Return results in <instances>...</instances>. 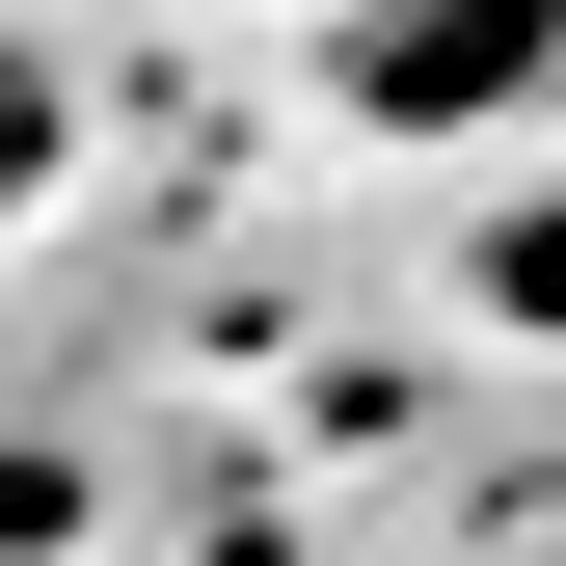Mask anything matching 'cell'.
Instances as JSON below:
<instances>
[{"label":"cell","mask_w":566,"mask_h":566,"mask_svg":"<svg viewBox=\"0 0 566 566\" xmlns=\"http://www.w3.org/2000/svg\"><path fill=\"white\" fill-rule=\"evenodd\" d=\"M324 82L350 135H513L566 82V0H324Z\"/></svg>","instance_id":"obj_1"},{"label":"cell","mask_w":566,"mask_h":566,"mask_svg":"<svg viewBox=\"0 0 566 566\" xmlns=\"http://www.w3.org/2000/svg\"><path fill=\"white\" fill-rule=\"evenodd\" d=\"M485 324H566V189H539V217H485Z\"/></svg>","instance_id":"obj_2"},{"label":"cell","mask_w":566,"mask_h":566,"mask_svg":"<svg viewBox=\"0 0 566 566\" xmlns=\"http://www.w3.org/2000/svg\"><path fill=\"white\" fill-rule=\"evenodd\" d=\"M54 189V54H0V217Z\"/></svg>","instance_id":"obj_3"},{"label":"cell","mask_w":566,"mask_h":566,"mask_svg":"<svg viewBox=\"0 0 566 566\" xmlns=\"http://www.w3.org/2000/svg\"><path fill=\"white\" fill-rule=\"evenodd\" d=\"M270 28H324V0H270Z\"/></svg>","instance_id":"obj_4"}]
</instances>
